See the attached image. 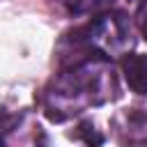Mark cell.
I'll return each instance as SVG.
<instances>
[{
  "label": "cell",
  "instance_id": "cell-1",
  "mask_svg": "<svg viewBox=\"0 0 147 147\" xmlns=\"http://www.w3.org/2000/svg\"><path fill=\"white\" fill-rule=\"evenodd\" d=\"M122 74L136 94H147V55L129 53L122 57Z\"/></svg>",
  "mask_w": 147,
  "mask_h": 147
},
{
  "label": "cell",
  "instance_id": "cell-2",
  "mask_svg": "<svg viewBox=\"0 0 147 147\" xmlns=\"http://www.w3.org/2000/svg\"><path fill=\"white\" fill-rule=\"evenodd\" d=\"M64 5L74 14H96V11L110 9L115 0H64Z\"/></svg>",
  "mask_w": 147,
  "mask_h": 147
},
{
  "label": "cell",
  "instance_id": "cell-3",
  "mask_svg": "<svg viewBox=\"0 0 147 147\" xmlns=\"http://www.w3.org/2000/svg\"><path fill=\"white\" fill-rule=\"evenodd\" d=\"M136 23H138V28H140L142 37L147 39V0H142V2H140L138 11H136Z\"/></svg>",
  "mask_w": 147,
  "mask_h": 147
}]
</instances>
